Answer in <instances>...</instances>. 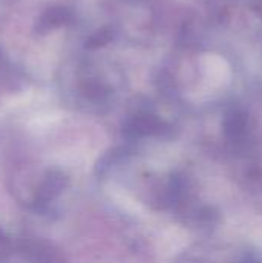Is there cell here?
I'll use <instances>...</instances> for the list:
<instances>
[{"label": "cell", "instance_id": "cell-1", "mask_svg": "<svg viewBox=\"0 0 262 263\" xmlns=\"http://www.w3.org/2000/svg\"><path fill=\"white\" fill-rule=\"evenodd\" d=\"M15 248L25 263H66L63 253L43 239H22Z\"/></svg>", "mask_w": 262, "mask_h": 263}, {"label": "cell", "instance_id": "cell-2", "mask_svg": "<svg viewBox=\"0 0 262 263\" xmlns=\"http://www.w3.org/2000/svg\"><path fill=\"white\" fill-rule=\"evenodd\" d=\"M66 185H68V177L63 173L49 171L37 188L34 203L37 206H46L49 202H53L54 199H57L62 194V191L66 188Z\"/></svg>", "mask_w": 262, "mask_h": 263}, {"label": "cell", "instance_id": "cell-3", "mask_svg": "<svg viewBox=\"0 0 262 263\" xmlns=\"http://www.w3.org/2000/svg\"><path fill=\"white\" fill-rule=\"evenodd\" d=\"M156 128H158V120H156L153 116H148V114L141 112V114L133 116V117L125 123L124 131H125V134H127L128 137L136 139V137H144V136H147V134L154 133Z\"/></svg>", "mask_w": 262, "mask_h": 263}, {"label": "cell", "instance_id": "cell-4", "mask_svg": "<svg viewBox=\"0 0 262 263\" xmlns=\"http://www.w3.org/2000/svg\"><path fill=\"white\" fill-rule=\"evenodd\" d=\"M69 12L62 8H54L49 9L43 17H42V25L43 26H57L69 20Z\"/></svg>", "mask_w": 262, "mask_h": 263}, {"label": "cell", "instance_id": "cell-5", "mask_svg": "<svg viewBox=\"0 0 262 263\" xmlns=\"http://www.w3.org/2000/svg\"><path fill=\"white\" fill-rule=\"evenodd\" d=\"M14 247L11 243V240L0 231V263H3L12 253Z\"/></svg>", "mask_w": 262, "mask_h": 263}, {"label": "cell", "instance_id": "cell-6", "mask_svg": "<svg viewBox=\"0 0 262 263\" xmlns=\"http://www.w3.org/2000/svg\"><path fill=\"white\" fill-rule=\"evenodd\" d=\"M110 39H111L110 32H107V29H102V31L96 32V34H94L88 42H86V46L97 48V46H100V45H105Z\"/></svg>", "mask_w": 262, "mask_h": 263}]
</instances>
